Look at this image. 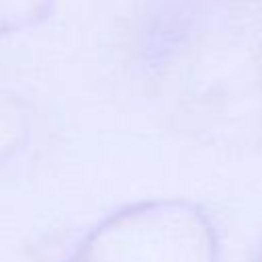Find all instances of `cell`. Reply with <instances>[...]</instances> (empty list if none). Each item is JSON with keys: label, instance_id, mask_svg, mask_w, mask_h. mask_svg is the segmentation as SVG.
Listing matches in <instances>:
<instances>
[{"label": "cell", "instance_id": "cell-2", "mask_svg": "<svg viewBox=\"0 0 262 262\" xmlns=\"http://www.w3.org/2000/svg\"><path fill=\"white\" fill-rule=\"evenodd\" d=\"M8 115H4V113H0V119H6ZM10 149V145H4V143H0V151H8Z\"/></svg>", "mask_w": 262, "mask_h": 262}, {"label": "cell", "instance_id": "cell-1", "mask_svg": "<svg viewBox=\"0 0 262 262\" xmlns=\"http://www.w3.org/2000/svg\"><path fill=\"white\" fill-rule=\"evenodd\" d=\"M68 262H88V260H86V256H84V254H82V250H80V252H78V254H74Z\"/></svg>", "mask_w": 262, "mask_h": 262}]
</instances>
